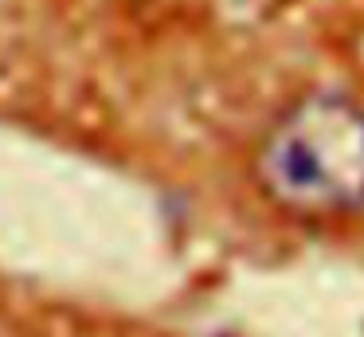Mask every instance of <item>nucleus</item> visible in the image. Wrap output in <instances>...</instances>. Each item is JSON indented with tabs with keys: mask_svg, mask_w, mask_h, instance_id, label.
I'll return each mask as SVG.
<instances>
[{
	"mask_svg": "<svg viewBox=\"0 0 364 337\" xmlns=\"http://www.w3.org/2000/svg\"><path fill=\"white\" fill-rule=\"evenodd\" d=\"M255 180L298 219L364 212V106L333 90L294 98L255 149Z\"/></svg>",
	"mask_w": 364,
	"mask_h": 337,
	"instance_id": "1",
	"label": "nucleus"
}]
</instances>
